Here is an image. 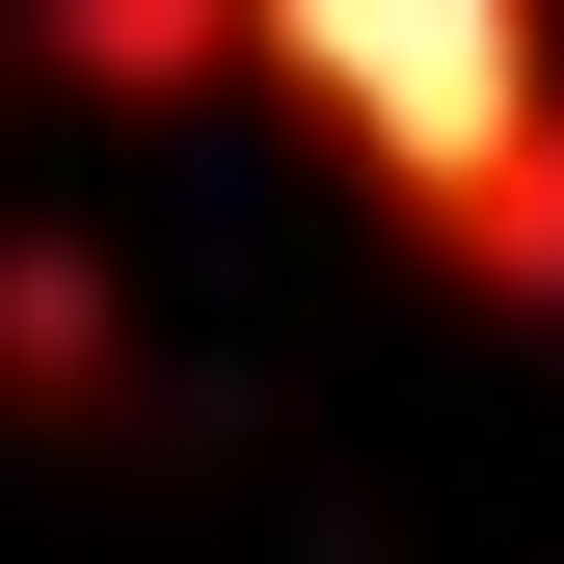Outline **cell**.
Returning a JSON list of instances; mask_svg holds the SVG:
<instances>
[{
    "label": "cell",
    "instance_id": "7a4b0ae2",
    "mask_svg": "<svg viewBox=\"0 0 564 564\" xmlns=\"http://www.w3.org/2000/svg\"><path fill=\"white\" fill-rule=\"evenodd\" d=\"M28 82H82V108H216V82H269V28H242V0H28Z\"/></svg>",
    "mask_w": 564,
    "mask_h": 564
},
{
    "label": "cell",
    "instance_id": "3957f363",
    "mask_svg": "<svg viewBox=\"0 0 564 564\" xmlns=\"http://www.w3.org/2000/svg\"><path fill=\"white\" fill-rule=\"evenodd\" d=\"M108 377H134L108 269H82V242H0V403H108Z\"/></svg>",
    "mask_w": 564,
    "mask_h": 564
},
{
    "label": "cell",
    "instance_id": "6da1fadb",
    "mask_svg": "<svg viewBox=\"0 0 564 564\" xmlns=\"http://www.w3.org/2000/svg\"><path fill=\"white\" fill-rule=\"evenodd\" d=\"M242 28L431 269L564 296V0H242Z\"/></svg>",
    "mask_w": 564,
    "mask_h": 564
}]
</instances>
